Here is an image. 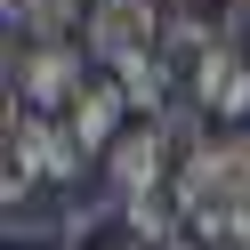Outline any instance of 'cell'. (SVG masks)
Masks as SVG:
<instances>
[{"label": "cell", "mask_w": 250, "mask_h": 250, "mask_svg": "<svg viewBox=\"0 0 250 250\" xmlns=\"http://www.w3.org/2000/svg\"><path fill=\"white\" fill-rule=\"evenodd\" d=\"M65 121H73V137H81V153H97V162H105V153L121 146V129H129V97H121V81H113V73H97Z\"/></svg>", "instance_id": "cell-6"}, {"label": "cell", "mask_w": 250, "mask_h": 250, "mask_svg": "<svg viewBox=\"0 0 250 250\" xmlns=\"http://www.w3.org/2000/svg\"><path fill=\"white\" fill-rule=\"evenodd\" d=\"M89 81H97V73H89V49H73V41H24V49L8 57L17 105H33V113H49V121H65Z\"/></svg>", "instance_id": "cell-2"}, {"label": "cell", "mask_w": 250, "mask_h": 250, "mask_svg": "<svg viewBox=\"0 0 250 250\" xmlns=\"http://www.w3.org/2000/svg\"><path fill=\"white\" fill-rule=\"evenodd\" d=\"M97 0H8V24H24L33 41H73V24H89Z\"/></svg>", "instance_id": "cell-7"}, {"label": "cell", "mask_w": 250, "mask_h": 250, "mask_svg": "<svg viewBox=\"0 0 250 250\" xmlns=\"http://www.w3.org/2000/svg\"><path fill=\"white\" fill-rule=\"evenodd\" d=\"M186 97H194L218 129H242V121H250V57L234 49V41H218V57L186 81Z\"/></svg>", "instance_id": "cell-5"}, {"label": "cell", "mask_w": 250, "mask_h": 250, "mask_svg": "<svg viewBox=\"0 0 250 250\" xmlns=\"http://www.w3.org/2000/svg\"><path fill=\"white\" fill-rule=\"evenodd\" d=\"M97 8H105V0H97Z\"/></svg>", "instance_id": "cell-8"}, {"label": "cell", "mask_w": 250, "mask_h": 250, "mask_svg": "<svg viewBox=\"0 0 250 250\" xmlns=\"http://www.w3.org/2000/svg\"><path fill=\"white\" fill-rule=\"evenodd\" d=\"M8 162L33 169L41 186H73L89 153H81V137H73V121H49V113H33V105L8 97Z\"/></svg>", "instance_id": "cell-3"}, {"label": "cell", "mask_w": 250, "mask_h": 250, "mask_svg": "<svg viewBox=\"0 0 250 250\" xmlns=\"http://www.w3.org/2000/svg\"><path fill=\"white\" fill-rule=\"evenodd\" d=\"M178 218L202 250L250 242V129H218L202 153L178 162Z\"/></svg>", "instance_id": "cell-1"}, {"label": "cell", "mask_w": 250, "mask_h": 250, "mask_svg": "<svg viewBox=\"0 0 250 250\" xmlns=\"http://www.w3.org/2000/svg\"><path fill=\"white\" fill-rule=\"evenodd\" d=\"M105 186H113V202H146V194L178 186V146L162 137V121H129L121 129V146L105 153Z\"/></svg>", "instance_id": "cell-4"}]
</instances>
